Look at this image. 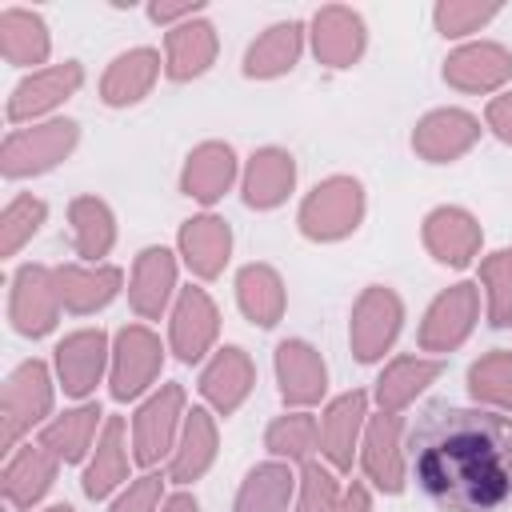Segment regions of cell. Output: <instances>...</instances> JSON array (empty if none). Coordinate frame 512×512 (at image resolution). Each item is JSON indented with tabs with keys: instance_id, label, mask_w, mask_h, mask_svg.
<instances>
[{
	"instance_id": "obj_1",
	"label": "cell",
	"mask_w": 512,
	"mask_h": 512,
	"mask_svg": "<svg viewBox=\"0 0 512 512\" xmlns=\"http://www.w3.org/2000/svg\"><path fill=\"white\" fill-rule=\"evenodd\" d=\"M408 476L444 512H496L512 500V416L432 404L404 440Z\"/></svg>"
},
{
	"instance_id": "obj_2",
	"label": "cell",
	"mask_w": 512,
	"mask_h": 512,
	"mask_svg": "<svg viewBox=\"0 0 512 512\" xmlns=\"http://www.w3.org/2000/svg\"><path fill=\"white\" fill-rule=\"evenodd\" d=\"M80 144V124L68 116H52L28 128H12L0 144V172L4 180H28L44 176L56 164H64Z\"/></svg>"
},
{
	"instance_id": "obj_3",
	"label": "cell",
	"mask_w": 512,
	"mask_h": 512,
	"mask_svg": "<svg viewBox=\"0 0 512 512\" xmlns=\"http://www.w3.org/2000/svg\"><path fill=\"white\" fill-rule=\"evenodd\" d=\"M364 208L368 200L356 176H328L300 200L296 224H300V236H308L312 244H336L360 228Z\"/></svg>"
},
{
	"instance_id": "obj_4",
	"label": "cell",
	"mask_w": 512,
	"mask_h": 512,
	"mask_svg": "<svg viewBox=\"0 0 512 512\" xmlns=\"http://www.w3.org/2000/svg\"><path fill=\"white\" fill-rule=\"evenodd\" d=\"M52 404H56V376L44 360H24L8 372L4 380V400H0V420H4V452L20 448V440L36 428V424H48L52 416Z\"/></svg>"
},
{
	"instance_id": "obj_5",
	"label": "cell",
	"mask_w": 512,
	"mask_h": 512,
	"mask_svg": "<svg viewBox=\"0 0 512 512\" xmlns=\"http://www.w3.org/2000/svg\"><path fill=\"white\" fill-rule=\"evenodd\" d=\"M184 416H188V396H184V384H160L132 416V460L140 468H156L160 460L172 456L176 440H180V428H184Z\"/></svg>"
},
{
	"instance_id": "obj_6",
	"label": "cell",
	"mask_w": 512,
	"mask_h": 512,
	"mask_svg": "<svg viewBox=\"0 0 512 512\" xmlns=\"http://www.w3.org/2000/svg\"><path fill=\"white\" fill-rule=\"evenodd\" d=\"M164 368V344L148 324H124L112 336V364H108V392L112 400L128 404L140 400Z\"/></svg>"
},
{
	"instance_id": "obj_7",
	"label": "cell",
	"mask_w": 512,
	"mask_h": 512,
	"mask_svg": "<svg viewBox=\"0 0 512 512\" xmlns=\"http://www.w3.org/2000/svg\"><path fill=\"white\" fill-rule=\"evenodd\" d=\"M404 328V300L388 288V284H368L356 304H352V320H348V344L352 356L360 364H376L384 360V352L396 344Z\"/></svg>"
},
{
	"instance_id": "obj_8",
	"label": "cell",
	"mask_w": 512,
	"mask_h": 512,
	"mask_svg": "<svg viewBox=\"0 0 512 512\" xmlns=\"http://www.w3.org/2000/svg\"><path fill=\"white\" fill-rule=\"evenodd\" d=\"M476 320H480V284L460 280V284L436 292V300L424 308L416 344H420L424 352H436V356L456 352V348L472 336Z\"/></svg>"
},
{
	"instance_id": "obj_9",
	"label": "cell",
	"mask_w": 512,
	"mask_h": 512,
	"mask_svg": "<svg viewBox=\"0 0 512 512\" xmlns=\"http://www.w3.org/2000/svg\"><path fill=\"white\" fill-rule=\"evenodd\" d=\"M60 288H56V268L48 264H20L12 276L8 292V320L20 336L40 340L60 324Z\"/></svg>"
},
{
	"instance_id": "obj_10",
	"label": "cell",
	"mask_w": 512,
	"mask_h": 512,
	"mask_svg": "<svg viewBox=\"0 0 512 512\" xmlns=\"http://www.w3.org/2000/svg\"><path fill=\"white\" fill-rule=\"evenodd\" d=\"M108 364H112V340L100 328H76L52 348L56 384L72 400H88L96 384L108 376Z\"/></svg>"
},
{
	"instance_id": "obj_11",
	"label": "cell",
	"mask_w": 512,
	"mask_h": 512,
	"mask_svg": "<svg viewBox=\"0 0 512 512\" xmlns=\"http://www.w3.org/2000/svg\"><path fill=\"white\" fill-rule=\"evenodd\" d=\"M80 84H84V64L80 60H64V64H48L40 72H28L12 88L4 116H8V124H40L44 116L52 120V112L64 100H72L80 92Z\"/></svg>"
},
{
	"instance_id": "obj_12",
	"label": "cell",
	"mask_w": 512,
	"mask_h": 512,
	"mask_svg": "<svg viewBox=\"0 0 512 512\" xmlns=\"http://www.w3.org/2000/svg\"><path fill=\"white\" fill-rule=\"evenodd\" d=\"M360 468L372 480L376 492L400 496L408 484V452H404V416L396 412H376L368 416L364 440H360Z\"/></svg>"
},
{
	"instance_id": "obj_13",
	"label": "cell",
	"mask_w": 512,
	"mask_h": 512,
	"mask_svg": "<svg viewBox=\"0 0 512 512\" xmlns=\"http://www.w3.org/2000/svg\"><path fill=\"white\" fill-rule=\"evenodd\" d=\"M216 336H220V308L216 300L188 284L180 288L172 316H168V348L176 352L180 364H200L208 352H216Z\"/></svg>"
},
{
	"instance_id": "obj_14",
	"label": "cell",
	"mask_w": 512,
	"mask_h": 512,
	"mask_svg": "<svg viewBox=\"0 0 512 512\" xmlns=\"http://www.w3.org/2000/svg\"><path fill=\"white\" fill-rule=\"evenodd\" d=\"M420 240L428 248V256L444 268H468L476 256H480V244H484V232H480V220L460 208V204H440L424 216L420 224Z\"/></svg>"
},
{
	"instance_id": "obj_15",
	"label": "cell",
	"mask_w": 512,
	"mask_h": 512,
	"mask_svg": "<svg viewBox=\"0 0 512 512\" xmlns=\"http://www.w3.org/2000/svg\"><path fill=\"white\" fill-rule=\"evenodd\" d=\"M308 44L324 68H352L368 48V24L348 4H324L308 20Z\"/></svg>"
},
{
	"instance_id": "obj_16",
	"label": "cell",
	"mask_w": 512,
	"mask_h": 512,
	"mask_svg": "<svg viewBox=\"0 0 512 512\" xmlns=\"http://www.w3.org/2000/svg\"><path fill=\"white\" fill-rule=\"evenodd\" d=\"M512 80V52L496 40H468L448 52L444 60V84L456 92L488 96L500 92Z\"/></svg>"
},
{
	"instance_id": "obj_17",
	"label": "cell",
	"mask_w": 512,
	"mask_h": 512,
	"mask_svg": "<svg viewBox=\"0 0 512 512\" xmlns=\"http://www.w3.org/2000/svg\"><path fill=\"white\" fill-rule=\"evenodd\" d=\"M480 140V120L468 108H432L412 128V152L428 164H452Z\"/></svg>"
},
{
	"instance_id": "obj_18",
	"label": "cell",
	"mask_w": 512,
	"mask_h": 512,
	"mask_svg": "<svg viewBox=\"0 0 512 512\" xmlns=\"http://www.w3.org/2000/svg\"><path fill=\"white\" fill-rule=\"evenodd\" d=\"M176 276H180V264H176V252L164 248V244H148L136 252L132 260V276H128V304L140 320H160L172 304V296H180L176 288Z\"/></svg>"
},
{
	"instance_id": "obj_19",
	"label": "cell",
	"mask_w": 512,
	"mask_h": 512,
	"mask_svg": "<svg viewBox=\"0 0 512 512\" xmlns=\"http://www.w3.org/2000/svg\"><path fill=\"white\" fill-rule=\"evenodd\" d=\"M196 388H200L204 404H208L216 416H232V412H240V404H244V400L252 396V388H256V364H252V356H248L244 348L224 344V348H216V352L204 360Z\"/></svg>"
},
{
	"instance_id": "obj_20",
	"label": "cell",
	"mask_w": 512,
	"mask_h": 512,
	"mask_svg": "<svg viewBox=\"0 0 512 512\" xmlns=\"http://www.w3.org/2000/svg\"><path fill=\"white\" fill-rule=\"evenodd\" d=\"M364 428H368V392L352 388V392H340L336 400H328V408L320 416V456H324V464H332L336 472H348L352 460L360 456Z\"/></svg>"
},
{
	"instance_id": "obj_21",
	"label": "cell",
	"mask_w": 512,
	"mask_h": 512,
	"mask_svg": "<svg viewBox=\"0 0 512 512\" xmlns=\"http://www.w3.org/2000/svg\"><path fill=\"white\" fill-rule=\"evenodd\" d=\"M276 384H280V400L288 408H312L324 400L328 392V364L324 356L308 344V340H280L276 344Z\"/></svg>"
},
{
	"instance_id": "obj_22",
	"label": "cell",
	"mask_w": 512,
	"mask_h": 512,
	"mask_svg": "<svg viewBox=\"0 0 512 512\" xmlns=\"http://www.w3.org/2000/svg\"><path fill=\"white\" fill-rule=\"evenodd\" d=\"M176 256L196 280H216L232 260V228L224 216H188L176 232Z\"/></svg>"
},
{
	"instance_id": "obj_23",
	"label": "cell",
	"mask_w": 512,
	"mask_h": 512,
	"mask_svg": "<svg viewBox=\"0 0 512 512\" xmlns=\"http://www.w3.org/2000/svg\"><path fill=\"white\" fill-rule=\"evenodd\" d=\"M56 472H60V460L40 440L20 444L8 452V464L0 472V492L16 512H28L48 496V488L56 484Z\"/></svg>"
},
{
	"instance_id": "obj_24",
	"label": "cell",
	"mask_w": 512,
	"mask_h": 512,
	"mask_svg": "<svg viewBox=\"0 0 512 512\" xmlns=\"http://www.w3.org/2000/svg\"><path fill=\"white\" fill-rule=\"evenodd\" d=\"M236 176H240V160H236L232 144L204 140L188 152V160L180 168V192L208 208V204L224 200V192L236 184Z\"/></svg>"
},
{
	"instance_id": "obj_25",
	"label": "cell",
	"mask_w": 512,
	"mask_h": 512,
	"mask_svg": "<svg viewBox=\"0 0 512 512\" xmlns=\"http://www.w3.org/2000/svg\"><path fill=\"white\" fill-rule=\"evenodd\" d=\"M292 188H296V160L288 148L268 144L248 156V164L240 172V196L248 208L272 212L292 196Z\"/></svg>"
},
{
	"instance_id": "obj_26",
	"label": "cell",
	"mask_w": 512,
	"mask_h": 512,
	"mask_svg": "<svg viewBox=\"0 0 512 512\" xmlns=\"http://www.w3.org/2000/svg\"><path fill=\"white\" fill-rule=\"evenodd\" d=\"M56 288H60V304L72 316H92L100 308H108L120 288H124V272L116 264H56Z\"/></svg>"
},
{
	"instance_id": "obj_27",
	"label": "cell",
	"mask_w": 512,
	"mask_h": 512,
	"mask_svg": "<svg viewBox=\"0 0 512 512\" xmlns=\"http://www.w3.org/2000/svg\"><path fill=\"white\" fill-rule=\"evenodd\" d=\"M160 72H164V56L156 48H148V44L128 48V52L112 56V64L104 68V76H100V100L108 108L140 104L156 88Z\"/></svg>"
},
{
	"instance_id": "obj_28",
	"label": "cell",
	"mask_w": 512,
	"mask_h": 512,
	"mask_svg": "<svg viewBox=\"0 0 512 512\" xmlns=\"http://www.w3.org/2000/svg\"><path fill=\"white\" fill-rule=\"evenodd\" d=\"M216 52H220V36L212 20L196 16L188 24H176L164 32V76L176 84L196 80L216 64Z\"/></svg>"
},
{
	"instance_id": "obj_29",
	"label": "cell",
	"mask_w": 512,
	"mask_h": 512,
	"mask_svg": "<svg viewBox=\"0 0 512 512\" xmlns=\"http://www.w3.org/2000/svg\"><path fill=\"white\" fill-rule=\"evenodd\" d=\"M216 452H220V428H216V416L208 408H188L184 416V428H180V440L168 456V480L172 484H196L212 464H216Z\"/></svg>"
},
{
	"instance_id": "obj_30",
	"label": "cell",
	"mask_w": 512,
	"mask_h": 512,
	"mask_svg": "<svg viewBox=\"0 0 512 512\" xmlns=\"http://www.w3.org/2000/svg\"><path fill=\"white\" fill-rule=\"evenodd\" d=\"M124 484H132L128 480V424L120 416H108L100 428V440L84 464L80 488L88 500H108Z\"/></svg>"
},
{
	"instance_id": "obj_31",
	"label": "cell",
	"mask_w": 512,
	"mask_h": 512,
	"mask_svg": "<svg viewBox=\"0 0 512 512\" xmlns=\"http://www.w3.org/2000/svg\"><path fill=\"white\" fill-rule=\"evenodd\" d=\"M304 40H308V28L300 20H276L268 24L244 52V76L248 80H276V76H288L296 64H300V52H304Z\"/></svg>"
},
{
	"instance_id": "obj_32",
	"label": "cell",
	"mask_w": 512,
	"mask_h": 512,
	"mask_svg": "<svg viewBox=\"0 0 512 512\" xmlns=\"http://www.w3.org/2000/svg\"><path fill=\"white\" fill-rule=\"evenodd\" d=\"M440 372H444V364L436 356H392L372 384V400L380 412L400 416L408 404H416L420 392H428L440 380Z\"/></svg>"
},
{
	"instance_id": "obj_33",
	"label": "cell",
	"mask_w": 512,
	"mask_h": 512,
	"mask_svg": "<svg viewBox=\"0 0 512 512\" xmlns=\"http://www.w3.org/2000/svg\"><path fill=\"white\" fill-rule=\"evenodd\" d=\"M104 412L100 404H76L60 416H52L44 428H40V444L60 460V464H80L92 456L96 440H100V428H104Z\"/></svg>"
},
{
	"instance_id": "obj_34",
	"label": "cell",
	"mask_w": 512,
	"mask_h": 512,
	"mask_svg": "<svg viewBox=\"0 0 512 512\" xmlns=\"http://www.w3.org/2000/svg\"><path fill=\"white\" fill-rule=\"evenodd\" d=\"M0 56L12 68H48L52 56V32L40 12L32 8H4L0 12Z\"/></svg>"
},
{
	"instance_id": "obj_35",
	"label": "cell",
	"mask_w": 512,
	"mask_h": 512,
	"mask_svg": "<svg viewBox=\"0 0 512 512\" xmlns=\"http://www.w3.org/2000/svg\"><path fill=\"white\" fill-rule=\"evenodd\" d=\"M236 304L244 312V320H252L256 328H276L284 320V308H288V292H284V280L272 264H244L236 272Z\"/></svg>"
},
{
	"instance_id": "obj_36",
	"label": "cell",
	"mask_w": 512,
	"mask_h": 512,
	"mask_svg": "<svg viewBox=\"0 0 512 512\" xmlns=\"http://www.w3.org/2000/svg\"><path fill=\"white\" fill-rule=\"evenodd\" d=\"M296 484L300 476L284 460H264L248 468V476L236 488L232 512H288L296 504Z\"/></svg>"
},
{
	"instance_id": "obj_37",
	"label": "cell",
	"mask_w": 512,
	"mask_h": 512,
	"mask_svg": "<svg viewBox=\"0 0 512 512\" xmlns=\"http://www.w3.org/2000/svg\"><path fill=\"white\" fill-rule=\"evenodd\" d=\"M68 228L84 264H104V256L116 248V216L100 196H76L68 204Z\"/></svg>"
},
{
	"instance_id": "obj_38",
	"label": "cell",
	"mask_w": 512,
	"mask_h": 512,
	"mask_svg": "<svg viewBox=\"0 0 512 512\" xmlns=\"http://www.w3.org/2000/svg\"><path fill=\"white\" fill-rule=\"evenodd\" d=\"M264 448L272 460L284 464H308L320 452V420L308 408H292L284 416H276L264 428Z\"/></svg>"
},
{
	"instance_id": "obj_39",
	"label": "cell",
	"mask_w": 512,
	"mask_h": 512,
	"mask_svg": "<svg viewBox=\"0 0 512 512\" xmlns=\"http://www.w3.org/2000/svg\"><path fill=\"white\" fill-rule=\"evenodd\" d=\"M468 396L480 408L512 412V348H492L468 364Z\"/></svg>"
},
{
	"instance_id": "obj_40",
	"label": "cell",
	"mask_w": 512,
	"mask_h": 512,
	"mask_svg": "<svg viewBox=\"0 0 512 512\" xmlns=\"http://www.w3.org/2000/svg\"><path fill=\"white\" fill-rule=\"evenodd\" d=\"M480 288L488 300V324L512 328V248H496L480 260Z\"/></svg>"
},
{
	"instance_id": "obj_41",
	"label": "cell",
	"mask_w": 512,
	"mask_h": 512,
	"mask_svg": "<svg viewBox=\"0 0 512 512\" xmlns=\"http://www.w3.org/2000/svg\"><path fill=\"white\" fill-rule=\"evenodd\" d=\"M44 220H48V204L40 196H28V192L12 196L0 212V256H16L40 232Z\"/></svg>"
},
{
	"instance_id": "obj_42",
	"label": "cell",
	"mask_w": 512,
	"mask_h": 512,
	"mask_svg": "<svg viewBox=\"0 0 512 512\" xmlns=\"http://www.w3.org/2000/svg\"><path fill=\"white\" fill-rule=\"evenodd\" d=\"M496 16H500L496 0H440L432 8V24L444 40H464V36L488 28Z\"/></svg>"
},
{
	"instance_id": "obj_43",
	"label": "cell",
	"mask_w": 512,
	"mask_h": 512,
	"mask_svg": "<svg viewBox=\"0 0 512 512\" xmlns=\"http://www.w3.org/2000/svg\"><path fill=\"white\" fill-rule=\"evenodd\" d=\"M344 488H340V476L332 464H320V460H308L300 464V484H296V504L292 512H336Z\"/></svg>"
},
{
	"instance_id": "obj_44",
	"label": "cell",
	"mask_w": 512,
	"mask_h": 512,
	"mask_svg": "<svg viewBox=\"0 0 512 512\" xmlns=\"http://www.w3.org/2000/svg\"><path fill=\"white\" fill-rule=\"evenodd\" d=\"M164 480H168V476H160V472L136 476V480L112 500L108 512H160V504H164Z\"/></svg>"
},
{
	"instance_id": "obj_45",
	"label": "cell",
	"mask_w": 512,
	"mask_h": 512,
	"mask_svg": "<svg viewBox=\"0 0 512 512\" xmlns=\"http://www.w3.org/2000/svg\"><path fill=\"white\" fill-rule=\"evenodd\" d=\"M204 12V0H152L148 4V20L160 24V28H176V24H188Z\"/></svg>"
},
{
	"instance_id": "obj_46",
	"label": "cell",
	"mask_w": 512,
	"mask_h": 512,
	"mask_svg": "<svg viewBox=\"0 0 512 512\" xmlns=\"http://www.w3.org/2000/svg\"><path fill=\"white\" fill-rule=\"evenodd\" d=\"M484 128H488L496 140L512 144V92H496V96L488 100V108H484Z\"/></svg>"
},
{
	"instance_id": "obj_47",
	"label": "cell",
	"mask_w": 512,
	"mask_h": 512,
	"mask_svg": "<svg viewBox=\"0 0 512 512\" xmlns=\"http://www.w3.org/2000/svg\"><path fill=\"white\" fill-rule=\"evenodd\" d=\"M336 512H372V492H368V484L352 480V484L344 488V496H340Z\"/></svg>"
},
{
	"instance_id": "obj_48",
	"label": "cell",
	"mask_w": 512,
	"mask_h": 512,
	"mask_svg": "<svg viewBox=\"0 0 512 512\" xmlns=\"http://www.w3.org/2000/svg\"><path fill=\"white\" fill-rule=\"evenodd\" d=\"M160 512H200V504L192 492H172V496H164Z\"/></svg>"
},
{
	"instance_id": "obj_49",
	"label": "cell",
	"mask_w": 512,
	"mask_h": 512,
	"mask_svg": "<svg viewBox=\"0 0 512 512\" xmlns=\"http://www.w3.org/2000/svg\"><path fill=\"white\" fill-rule=\"evenodd\" d=\"M44 512H76V508H72V504H48Z\"/></svg>"
}]
</instances>
